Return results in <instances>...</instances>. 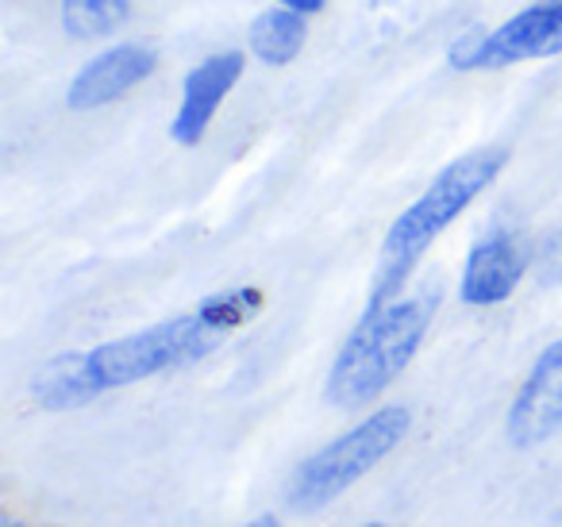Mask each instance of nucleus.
Segmentation results:
<instances>
[{"label":"nucleus","instance_id":"nucleus-1","mask_svg":"<svg viewBox=\"0 0 562 527\" xmlns=\"http://www.w3.org/2000/svg\"><path fill=\"white\" fill-rule=\"evenodd\" d=\"M258 309H262L258 289H227V293L201 301L186 316L162 319V324L132 332L124 339L101 343V347L89 350V370H93L97 389L109 393V389L135 385V381L178 370V366L201 362L235 327L255 319Z\"/></svg>","mask_w":562,"mask_h":527},{"label":"nucleus","instance_id":"nucleus-2","mask_svg":"<svg viewBox=\"0 0 562 527\" xmlns=\"http://www.w3.org/2000/svg\"><path fill=\"white\" fill-rule=\"evenodd\" d=\"M505 162H508L505 147H477V150H470V155L447 162L443 170L431 178V186L424 189V193L393 220L390 232H385L367 309H382V304L397 301L401 285H405L408 273L416 270L424 250L497 181Z\"/></svg>","mask_w":562,"mask_h":527},{"label":"nucleus","instance_id":"nucleus-3","mask_svg":"<svg viewBox=\"0 0 562 527\" xmlns=\"http://www.w3.org/2000/svg\"><path fill=\"white\" fill-rule=\"evenodd\" d=\"M436 316V293H413L367 309L328 373V401L339 408H367L405 373Z\"/></svg>","mask_w":562,"mask_h":527},{"label":"nucleus","instance_id":"nucleus-4","mask_svg":"<svg viewBox=\"0 0 562 527\" xmlns=\"http://www.w3.org/2000/svg\"><path fill=\"white\" fill-rule=\"evenodd\" d=\"M408 408L390 404V408L370 412L362 424H355L347 435H339L336 442H328L324 450H316L305 466L297 470L290 485V504L301 512H316L324 504H331L339 493L362 481L385 455L401 447V439L408 435Z\"/></svg>","mask_w":562,"mask_h":527},{"label":"nucleus","instance_id":"nucleus-5","mask_svg":"<svg viewBox=\"0 0 562 527\" xmlns=\"http://www.w3.org/2000/svg\"><path fill=\"white\" fill-rule=\"evenodd\" d=\"M562 55V0H536L497 32L470 35L451 47L454 70H505L531 58Z\"/></svg>","mask_w":562,"mask_h":527},{"label":"nucleus","instance_id":"nucleus-6","mask_svg":"<svg viewBox=\"0 0 562 527\" xmlns=\"http://www.w3.org/2000/svg\"><path fill=\"white\" fill-rule=\"evenodd\" d=\"M508 439L516 447H539L562 431V339L543 347L508 408Z\"/></svg>","mask_w":562,"mask_h":527},{"label":"nucleus","instance_id":"nucleus-7","mask_svg":"<svg viewBox=\"0 0 562 527\" xmlns=\"http://www.w3.org/2000/svg\"><path fill=\"white\" fill-rule=\"evenodd\" d=\"M243 66H247V55L243 51H216L204 63H196L193 70L181 81V104L178 116L170 124L173 143L181 147H196L209 132L216 109L227 101V93L235 89V81L243 78Z\"/></svg>","mask_w":562,"mask_h":527},{"label":"nucleus","instance_id":"nucleus-8","mask_svg":"<svg viewBox=\"0 0 562 527\" xmlns=\"http://www.w3.org/2000/svg\"><path fill=\"white\" fill-rule=\"evenodd\" d=\"M158 66V55L143 43H120V47L101 51L97 58H89L78 70V78L70 81L66 104L74 112H93L104 104L120 101L124 93H132L139 81H147Z\"/></svg>","mask_w":562,"mask_h":527},{"label":"nucleus","instance_id":"nucleus-9","mask_svg":"<svg viewBox=\"0 0 562 527\" xmlns=\"http://www.w3.org/2000/svg\"><path fill=\"white\" fill-rule=\"evenodd\" d=\"M524 270H528V247L520 235L493 232L470 247L459 293L474 309H490V304H501L516 293Z\"/></svg>","mask_w":562,"mask_h":527},{"label":"nucleus","instance_id":"nucleus-10","mask_svg":"<svg viewBox=\"0 0 562 527\" xmlns=\"http://www.w3.org/2000/svg\"><path fill=\"white\" fill-rule=\"evenodd\" d=\"M308 40V16L305 12H293V9H273L258 12L255 24L247 32V43H250V55L266 66H290L293 58L301 55Z\"/></svg>","mask_w":562,"mask_h":527},{"label":"nucleus","instance_id":"nucleus-11","mask_svg":"<svg viewBox=\"0 0 562 527\" xmlns=\"http://www.w3.org/2000/svg\"><path fill=\"white\" fill-rule=\"evenodd\" d=\"M32 393L43 408L63 412V408L89 404L93 396H101V389H97L93 370H89V355H63L35 373Z\"/></svg>","mask_w":562,"mask_h":527},{"label":"nucleus","instance_id":"nucleus-12","mask_svg":"<svg viewBox=\"0 0 562 527\" xmlns=\"http://www.w3.org/2000/svg\"><path fill=\"white\" fill-rule=\"evenodd\" d=\"M132 12V0H63V27L74 40H104Z\"/></svg>","mask_w":562,"mask_h":527},{"label":"nucleus","instance_id":"nucleus-13","mask_svg":"<svg viewBox=\"0 0 562 527\" xmlns=\"http://www.w3.org/2000/svg\"><path fill=\"white\" fill-rule=\"evenodd\" d=\"M539 278L543 285H562V232L547 243L543 258H539Z\"/></svg>","mask_w":562,"mask_h":527},{"label":"nucleus","instance_id":"nucleus-14","mask_svg":"<svg viewBox=\"0 0 562 527\" xmlns=\"http://www.w3.org/2000/svg\"><path fill=\"white\" fill-rule=\"evenodd\" d=\"M281 9H293V12H305V16H313V12H321L328 0H278Z\"/></svg>","mask_w":562,"mask_h":527},{"label":"nucleus","instance_id":"nucleus-15","mask_svg":"<svg viewBox=\"0 0 562 527\" xmlns=\"http://www.w3.org/2000/svg\"><path fill=\"white\" fill-rule=\"evenodd\" d=\"M243 527H281V519L278 516H258V519H250V524H243Z\"/></svg>","mask_w":562,"mask_h":527},{"label":"nucleus","instance_id":"nucleus-16","mask_svg":"<svg viewBox=\"0 0 562 527\" xmlns=\"http://www.w3.org/2000/svg\"><path fill=\"white\" fill-rule=\"evenodd\" d=\"M0 527H27V524H20V519H12V516H0Z\"/></svg>","mask_w":562,"mask_h":527},{"label":"nucleus","instance_id":"nucleus-17","mask_svg":"<svg viewBox=\"0 0 562 527\" xmlns=\"http://www.w3.org/2000/svg\"><path fill=\"white\" fill-rule=\"evenodd\" d=\"M362 527H390V524H362Z\"/></svg>","mask_w":562,"mask_h":527}]
</instances>
